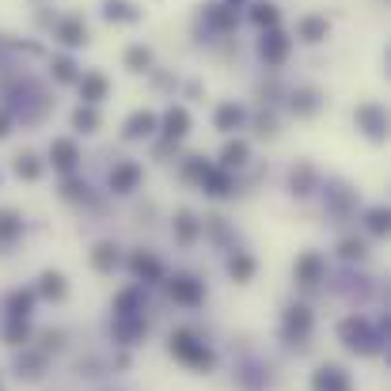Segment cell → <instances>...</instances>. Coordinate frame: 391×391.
Masks as SVG:
<instances>
[{
  "label": "cell",
  "instance_id": "6da1fadb",
  "mask_svg": "<svg viewBox=\"0 0 391 391\" xmlns=\"http://www.w3.org/2000/svg\"><path fill=\"white\" fill-rule=\"evenodd\" d=\"M171 353H175V357H182L187 365H198V368H209V365H213L209 350H205L202 342H194L187 331H179V334L171 338Z\"/></svg>",
  "mask_w": 391,
  "mask_h": 391
},
{
  "label": "cell",
  "instance_id": "7a4b0ae2",
  "mask_svg": "<svg viewBox=\"0 0 391 391\" xmlns=\"http://www.w3.org/2000/svg\"><path fill=\"white\" fill-rule=\"evenodd\" d=\"M342 338H346L350 350H361V353H372L376 350V338L368 334L365 319H346V323H342Z\"/></svg>",
  "mask_w": 391,
  "mask_h": 391
},
{
  "label": "cell",
  "instance_id": "3957f363",
  "mask_svg": "<svg viewBox=\"0 0 391 391\" xmlns=\"http://www.w3.org/2000/svg\"><path fill=\"white\" fill-rule=\"evenodd\" d=\"M311 388H316V391H350V380H346V372H342V368L327 365V368H319V372H316Z\"/></svg>",
  "mask_w": 391,
  "mask_h": 391
},
{
  "label": "cell",
  "instance_id": "277c9868",
  "mask_svg": "<svg viewBox=\"0 0 391 391\" xmlns=\"http://www.w3.org/2000/svg\"><path fill=\"white\" fill-rule=\"evenodd\" d=\"M285 54H289V38L281 31H270L266 38H262V58H266L270 65H281Z\"/></svg>",
  "mask_w": 391,
  "mask_h": 391
},
{
  "label": "cell",
  "instance_id": "5b68a950",
  "mask_svg": "<svg viewBox=\"0 0 391 391\" xmlns=\"http://www.w3.org/2000/svg\"><path fill=\"white\" fill-rule=\"evenodd\" d=\"M171 296L179 304H202L205 293H202V285H198L194 277H175V281H171Z\"/></svg>",
  "mask_w": 391,
  "mask_h": 391
},
{
  "label": "cell",
  "instance_id": "8992f818",
  "mask_svg": "<svg viewBox=\"0 0 391 391\" xmlns=\"http://www.w3.org/2000/svg\"><path fill=\"white\" fill-rule=\"evenodd\" d=\"M319 277H323V259H319L316 251L304 254V259L296 262V281H300V285H316Z\"/></svg>",
  "mask_w": 391,
  "mask_h": 391
},
{
  "label": "cell",
  "instance_id": "52a82bcc",
  "mask_svg": "<svg viewBox=\"0 0 391 391\" xmlns=\"http://www.w3.org/2000/svg\"><path fill=\"white\" fill-rule=\"evenodd\" d=\"M137 182H141V167H137V163H122V167H115V175H110V187H115L118 194H130Z\"/></svg>",
  "mask_w": 391,
  "mask_h": 391
},
{
  "label": "cell",
  "instance_id": "ba28073f",
  "mask_svg": "<svg viewBox=\"0 0 391 391\" xmlns=\"http://www.w3.org/2000/svg\"><path fill=\"white\" fill-rule=\"evenodd\" d=\"M357 122L365 126L368 137H383V110H380V106H361Z\"/></svg>",
  "mask_w": 391,
  "mask_h": 391
},
{
  "label": "cell",
  "instance_id": "9c48e42d",
  "mask_svg": "<svg viewBox=\"0 0 391 391\" xmlns=\"http://www.w3.org/2000/svg\"><path fill=\"white\" fill-rule=\"evenodd\" d=\"M58 38L69 42V46H80V42H88V27H84V19H65V23L58 27Z\"/></svg>",
  "mask_w": 391,
  "mask_h": 391
},
{
  "label": "cell",
  "instance_id": "30bf717a",
  "mask_svg": "<svg viewBox=\"0 0 391 391\" xmlns=\"http://www.w3.org/2000/svg\"><path fill=\"white\" fill-rule=\"evenodd\" d=\"M187 126H190V115L182 110V106H171V110L163 115V133H167V137H182Z\"/></svg>",
  "mask_w": 391,
  "mask_h": 391
},
{
  "label": "cell",
  "instance_id": "8fae6325",
  "mask_svg": "<svg viewBox=\"0 0 391 391\" xmlns=\"http://www.w3.org/2000/svg\"><path fill=\"white\" fill-rule=\"evenodd\" d=\"M49 156H54V163H58L61 171H73V167H76V145H73V141H54Z\"/></svg>",
  "mask_w": 391,
  "mask_h": 391
},
{
  "label": "cell",
  "instance_id": "7c38bea8",
  "mask_svg": "<svg viewBox=\"0 0 391 391\" xmlns=\"http://www.w3.org/2000/svg\"><path fill=\"white\" fill-rule=\"evenodd\" d=\"M296 31H300L304 42H319V38H327V19L308 16V19H300V23H296Z\"/></svg>",
  "mask_w": 391,
  "mask_h": 391
},
{
  "label": "cell",
  "instance_id": "4fadbf2b",
  "mask_svg": "<svg viewBox=\"0 0 391 391\" xmlns=\"http://www.w3.org/2000/svg\"><path fill=\"white\" fill-rule=\"evenodd\" d=\"M156 130V118L148 115V110H141V115H133L130 122H126V137H145V133Z\"/></svg>",
  "mask_w": 391,
  "mask_h": 391
},
{
  "label": "cell",
  "instance_id": "5bb4252c",
  "mask_svg": "<svg viewBox=\"0 0 391 391\" xmlns=\"http://www.w3.org/2000/svg\"><path fill=\"white\" fill-rule=\"evenodd\" d=\"M239 122H244V110H239L236 103H224L217 110V130H236Z\"/></svg>",
  "mask_w": 391,
  "mask_h": 391
},
{
  "label": "cell",
  "instance_id": "9a60e30c",
  "mask_svg": "<svg viewBox=\"0 0 391 391\" xmlns=\"http://www.w3.org/2000/svg\"><path fill=\"white\" fill-rule=\"evenodd\" d=\"M80 91H84V99H88V103H99V99L106 95V80L91 73V76H84V80H80Z\"/></svg>",
  "mask_w": 391,
  "mask_h": 391
},
{
  "label": "cell",
  "instance_id": "2e32d148",
  "mask_svg": "<svg viewBox=\"0 0 391 391\" xmlns=\"http://www.w3.org/2000/svg\"><path fill=\"white\" fill-rule=\"evenodd\" d=\"M91 262H95V270H115L118 262V247L115 244H99L95 254H91Z\"/></svg>",
  "mask_w": 391,
  "mask_h": 391
},
{
  "label": "cell",
  "instance_id": "e0dca14e",
  "mask_svg": "<svg viewBox=\"0 0 391 391\" xmlns=\"http://www.w3.org/2000/svg\"><path fill=\"white\" fill-rule=\"evenodd\" d=\"M19 228H23V224H19V217H16L12 209H4V213H0V244L16 239V236H19Z\"/></svg>",
  "mask_w": 391,
  "mask_h": 391
},
{
  "label": "cell",
  "instance_id": "ac0fdd59",
  "mask_svg": "<svg viewBox=\"0 0 391 391\" xmlns=\"http://www.w3.org/2000/svg\"><path fill=\"white\" fill-rule=\"evenodd\" d=\"M141 12L133 8V4H126V0H106V19H137Z\"/></svg>",
  "mask_w": 391,
  "mask_h": 391
},
{
  "label": "cell",
  "instance_id": "d6986e66",
  "mask_svg": "<svg viewBox=\"0 0 391 391\" xmlns=\"http://www.w3.org/2000/svg\"><path fill=\"white\" fill-rule=\"evenodd\" d=\"M316 106H319V95L311 88H304V91H296V95H293V110H300V115H311Z\"/></svg>",
  "mask_w": 391,
  "mask_h": 391
},
{
  "label": "cell",
  "instance_id": "ffe728a7",
  "mask_svg": "<svg viewBox=\"0 0 391 391\" xmlns=\"http://www.w3.org/2000/svg\"><path fill=\"white\" fill-rule=\"evenodd\" d=\"M133 274L137 277H160V262L148 254H133Z\"/></svg>",
  "mask_w": 391,
  "mask_h": 391
},
{
  "label": "cell",
  "instance_id": "44dd1931",
  "mask_svg": "<svg viewBox=\"0 0 391 391\" xmlns=\"http://www.w3.org/2000/svg\"><path fill=\"white\" fill-rule=\"evenodd\" d=\"M285 327H289V334H308V327H311V316H308V311H304V308H293V311H289V319H285Z\"/></svg>",
  "mask_w": 391,
  "mask_h": 391
},
{
  "label": "cell",
  "instance_id": "7402d4cb",
  "mask_svg": "<svg viewBox=\"0 0 391 391\" xmlns=\"http://www.w3.org/2000/svg\"><path fill=\"white\" fill-rule=\"evenodd\" d=\"M148 61H152V54H148L145 46H133L130 54H126V65H130L133 73H145V69H148Z\"/></svg>",
  "mask_w": 391,
  "mask_h": 391
},
{
  "label": "cell",
  "instance_id": "603a6c76",
  "mask_svg": "<svg viewBox=\"0 0 391 391\" xmlns=\"http://www.w3.org/2000/svg\"><path fill=\"white\" fill-rule=\"evenodd\" d=\"M202 182H205V187H209V194H228V175H224V171H205L202 175Z\"/></svg>",
  "mask_w": 391,
  "mask_h": 391
},
{
  "label": "cell",
  "instance_id": "cb8c5ba5",
  "mask_svg": "<svg viewBox=\"0 0 391 391\" xmlns=\"http://www.w3.org/2000/svg\"><path fill=\"white\" fill-rule=\"evenodd\" d=\"M175 232H179L182 244H190V239H194V232H198V220L190 217V213H179V220H175Z\"/></svg>",
  "mask_w": 391,
  "mask_h": 391
},
{
  "label": "cell",
  "instance_id": "d4e9b609",
  "mask_svg": "<svg viewBox=\"0 0 391 391\" xmlns=\"http://www.w3.org/2000/svg\"><path fill=\"white\" fill-rule=\"evenodd\" d=\"M228 270H232V277H239V281H247V277L254 274V262L247 259V254H236V259L228 262Z\"/></svg>",
  "mask_w": 391,
  "mask_h": 391
},
{
  "label": "cell",
  "instance_id": "484cf974",
  "mask_svg": "<svg viewBox=\"0 0 391 391\" xmlns=\"http://www.w3.org/2000/svg\"><path fill=\"white\" fill-rule=\"evenodd\" d=\"M244 160H247V145H244V141H236V145L224 148V167H239Z\"/></svg>",
  "mask_w": 391,
  "mask_h": 391
},
{
  "label": "cell",
  "instance_id": "4316f807",
  "mask_svg": "<svg viewBox=\"0 0 391 391\" xmlns=\"http://www.w3.org/2000/svg\"><path fill=\"white\" fill-rule=\"evenodd\" d=\"M42 293H46V296H65V277H61V274H46V277H42Z\"/></svg>",
  "mask_w": 391,
  "mask_h": 391
},
{
  "label": "cell",
  "instance_id": "83f0119b",
  "mask_svg": "<svg viewBox=\"0 0 391 391\" xmlns=\"http://www.w3.org/2000/svg\"><path fill=\"white\" fill-rule=\"evenodd\" d=\"M73 122H76V130L91 133V130H95V126H99V115H95V110H84V106H80V110H76V115H73Z\"/></svg>",
  "mask_w": 391,
  "mask_h": 391
},
{
  "label": "cell",
  "instance_id": "f1b7e54d",
  "mask_svg": "<svg viewBox=\"0 0 391 391\" xmlns=\"http://www.w3.org/2000/svg\"><path fill=\"white\" fill-rule=\"evenodd\" d=\"M311 179H316V175H311V167L293 171V190H296V194H311Z\"/></svg>",
  "mask_w": 391,
  "mask_h": 391
},
{
  "label": "cell",
  "instance_id": "f546056e",
  "mask_svg": "<svg viewBox=\"0 0 391 391\" xmlns=\"http://www.w3.org/2000/svg\"><path fill=\"white\" fill-rule=\"evenodd\" d=\"M16 171L23 175V179H38V175H42V167L34 163V156H19V160H16Z\"/></svg>",
  "mask_w": 391,
  "mask_h": 391
},
{
  "label": "cell",
  "instance_id": "4dcf8cb0",
  "mask_svg": "<svg viewBox=\"0 0 391 391\" xmlns=\"http://www.w3.org/2000/svg\"><path fill=\"white\" fill-rule=\"evenodd\" d=\"M254 23L274 27L277 23V8H274V4H259V8H254Z\"/></svg>",
  "mask_w": 391,
  "mask_h": 391
},
{
  "label": "cell",
  "instance_id": "1f68e13d",
  "mask_svg": "<svg viewBox=\"0 0 391 391\" xmlns=\"http://www.w3.org/2000/svg\"><path fill=\"white\" fill-rule=\"evenodd\" d=\"M27 308H31V293H16V296H12V316H16V319H23Z\"/></svg>",
  "mask_w": 391,
  "mask_h": 391
},
{
  "label": "cell",
  "instance_id": "d6a6232c",
  "mask_svg": "<svg viewBox=\"0 0 391 391\" xmlns=\"http://www.w3.org/2000/svg\"><path fill=\"white\" fill-rule=\"evenodd\" d=\"M368 228H372V232H388V213L372 209V213H368Z\"/></svg>",
  "mask_w": 391,
  "mask_h": 391
},
{
  "label": "cell",
  "instance_id": "836d02e7",
  "mask_svg": "<svg viewBox=\"0 0 391 391\" xmlns=\"http://www.w3.org/2000/svg\"><path fill=\"white\" fill-rule=\"evenodd\" d=\"M54 73H58V80H73V61L58 58V61H54Z\"/></svg>",
  "mask_w": 391,
  "mask_h": 391
},
{
  "label": "cell",
  "instance_id": "e575fe53",
  "mask_svg": "<svg viewBox=\"0 0 391 391\" xmlns=\"http://www.w3.org/2000/svg\"><path fill=\"white\" fill-rule=\"evenodd\" d=\"M342 254H346V259H361V254H365V244H357V239H346V244H342Z\"/></svg>",
  "mask_w": 391,
  "mask_h": 391
},
{
  "label": "cell",
  "instance_id": "d590c367",
  "mask_svg": "<svg viewBox=\"0 0 391 391\" xmlns=\"http://www.w3.org/2000/svg\"><path fill=\"white\" fill-rule=\"evenodd\" d=\"M8 338L19 346V338H27V327H19V323H16V327H8Z\"/></svg>",
  "mask_w": 391,
  "mask_h": 391
},
{
  "label": "cell",
  "instance_id": "8d00e7d4",
  "mask_svg": "<svg viewBox=\"0 0 391 391\" xmlns=\"http://www.w3.org/2000/svg\"><path fill=\"white\" fill-rule=\"evenodd\" d=\"M4 133H8V115L0 110V137H4Z\"/></svg>",
  "mask_w": 391,
  "mask_h": 391
}]
</instances>
